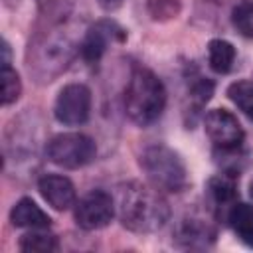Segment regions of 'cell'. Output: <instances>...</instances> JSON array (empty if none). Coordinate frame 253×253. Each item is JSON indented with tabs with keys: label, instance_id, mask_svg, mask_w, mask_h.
<instances>
[{
	"label": "cell",
	"instance_id": "6da1fadb",
	"mask_svg": "<svg viewBox=\"0 0 253 253\" xmlns=\"http://www.w3.org/2000/svg\"><path fill=\"white\" fill-rule=\"evenodd\" d=\"M117 208L121 223L134 233L158 231L170 217L168 202L160 196V190L136 180L119 186Z\"/></svg>",
	"mask_w": 253,
	"mask_h": 253
},
{
	"label": "cell",
	"instance_id": "7a4b0ae2",
	"mask_svg": "<svg viewBox=\"0 0 253 253\" xmlns=\"http://www.w3.org/2000/svg\"><path fill=\"white\" fill-rule=\"evenodd\" d=\"M166 107V89L158 75L146 67H134L125 89V113L138 125H152Z\"/></svg>",
	"mask_w": 253,
	"mask_h": 253
},
{
	"label": "cell",
	"instance_id": "3957f363",
	"mask_svg": "<svg viewBox=\"0 0 253 253\" xmlns=\"http://www.w3.org/2000/svg\"><path fill=\"white\" fill-rule=\"evenodd\" d=\"M150 186L160 192H182L188 186V170L176 150L166 144H150L138 160Z\"/></svg>",
	"mask_w": 253,
	"mask_h": 253
},
{
	"label": "cell",
	"instance_id": "277c9868",
	"mask_svg": "<svg viewBox=\"0 0 253 253\" xmlns=\"http://www.w3.org/2000/svg\"><path fill=\"white\" fill-rule=\"evenodd\" d=\"M34 57L30 59V71H34L40 81H53V77L67 67L73 55V45L65 36H40L30 43Z\"/></svg>",
	"mask_w": 253,
	"mask_h": 253
},
{
	"label": "cell",
	"instance_id": "5b68a950",
	"mask_svg": "<svg viewBox=\"0 0 253 253\" xmlns=\"http://www.w3.org/2000/svg\"><path fill=\"white\" fill-rule=\"evenodd\" d=\"M45 156L55 166L75 170L95 160L97 146H95V140L83 132H61L47 140Z\"/></svg>",
	"mask_w": 253,
	"mask_h": 253
},
{
	"label": "cell",
	"instance_id": "8992f818",
	"mask_svg": "<svg viewBox=\"0 0 253 253\" xmlns=\"http://www.w3.org/2000/svg\"><path fill=\"white\" fill-rule=\"evenodd\" d=\"M53 115L61 125L77 126L83 125L91 115V91L83 83L65 85L55 99Z\"/></svg>",
	"mask_w": 253,
	"mask_h": 253
},
{
	"label": "cell",
	"instance_id": "52a82bcc",
	"mask_svg": "<svg viewBox=\"0 0 253 253\" xmlns=\"http://www.w3.org/2000/svg\"><path fill=\"white\" fill-rule=\"evenodd\" d=\"M73 217H75V223L85 231L103 229L115 217V202L111 194L103 190H93L75 204Z\"/></svg>",
	"mask_w": 253,
	"mask_h": 253
},
{
	"label": "cell",
	"instance_id": "ba28073f",
	"mask_svg": "<svg viewBox=\"0 0 253 253\" xmlns=\"http://www.w3.org/2000/svg\"><path fill=\"white\" fill-rule=\"evenodd\" d=\"M204 128L210 140L221 150H237L245 138V132L233 113L227 109H213L204 119Z\"/></svg>",
	"mask_w": 253,
	"mask_h": 253
},
{
	"label": "cell",
	"instance_id": "9c48e42d",
	"mask_svg": "<svg viewBox=\"0 0 253 253\" xmlns=\"http://www.w3.org/2000/svg\"><path fill=\"white\" fill-rule=\"evenodd\" d=\"M125 38H126V34H125V30L121 26H117L111 20H101V22L93 24L87 30V34L83 36V40L79 43V53H81L83 61L93 65L105 55L109 43L123 42Z\"/></svg>",
	"mask_w": 253,
	"mask_h": 253
},
{
	"label": "cell",
	"instance_id": "30bf717a",
	"mask_svg": "<svg viewBox=\"0 0 253 253\" xmlns=\"http://www.w3.org/2000/svg\"><path fill=\"white\" fill-rule=\"evenodd\" d=\"M176 239L182 247H188V249L210 247L215 241V227L204 215L190 213L180 221L176 229Z\"/></svg>",
	"mask_w": 253,
	"mask_h": 253
},
{
	"label": "cell",
	"instance_id": "8fae6325",
	"mask_svg": "<svg viewBox=\"0 0 253 253\" xmlns=\"http://www.w3.org/2000/svg\"><path fill=\"white\" fill-rule=\"evenodd\" d=\"M38 190L42 198L57 211H65L75 206V186L67 176L45 174L38 180Z\"/></svg>",
	"mask_w": 253,
	"mask_h": 253
},
{
	"label": "cell",
	"instance_id": "7c38bea8",
	"mask_svg": "<svg viewBox=\"0 0 253 253\" xmlns=\"http://www.w3.org/2000/svg\"><path fill=\"white\" fill-rule=\"evenodd\" d=\"M10 221L14 227H28V229H47L51 225V217L32 198H22L12 206Z\"/></svg>",
	"mask_w": 253,
	"mask_h": 253
},
{
	"label": "cell",
	"instance_id": "4fadbf2b",
	"mask_svg": "<svg viewBox=\"0 0 253 253\" xmlns=\"http://www.w3.org/2000/svg\"><path fill=\"white\" fill-rule=\"evenodd\" d=\"M208 196L211 200V204L219 210V208H231L235 204L237 198V184H235V174L225 172V174H217L213 178L208 180ZM227 213V211H225Z\"/></svg>",
	"mask_w": 253,
	"mask_h": 253
},
{
	"label": "cell",
	"instance_id": "5bb4252c",
	"mask_svg": "<svg viewBox=\"0 0 253 253\" xmlns=\"http://www.w3.org/2000/svg\"><path fill=\"white\" fill-rule=\"evenodd\" d=\"M227 223L231 225V229L247 243L253 247V206L251 204H243V202H235L227 213H225Z\"/></svg>",
	"mask_w": 253,
	"mask_h": 253
},
{
	"label": "cell",
	"instance_id": "9a60e30c",
	"mask_svg": "<svg viewBox=\"0 0 253 253\" xmlns=\"http://www.w3.org/2000/svg\"><path fill=\"white\" fill-rule=\"evenodd\" d=\"M235 61V47L221 38L210 40L208 43V63L215 73H229Z\"/></svg>",
	"mask_w": 253,
	"mask_h": 253
},
{
	"label": "cell",
	"instance_id": "2e32d148",
	"mask_svg": "<svg viewBox=\"0 0 253 253\" xmlns=\"http://www.w3.org/2000/svg\"><path fill=\"white\" fill-rule=\"evenodd\" d=\"M227 97L247 119L253 121V81L247 79L233 81L227 87Z\"/></svg>",
	"mask_w": 253,
	"mask_h": 253
},
{
	"label": "cell",
	"instance_id": "e0dca14e",
	"mask_svg": "<svg viewBox=\"0 0 253 253\" xmlns=\"http://www.w3.org/2000/svg\"><path fill=\"white\" fill-rule=\"evenodd\" d=\"M18 247L28 253H51L57 251V239L51 233H43L40 229H32L30 233L22 235L18 241Z\"/></svg>",
	"mask_w": 253,
	"mask_h": 253
},
{
	"label": "cell",
	"instance_id": "ac0fdd59",
	"mask_svg": "<svg viewBox=\"0 0 253 253\" xmlns=\"http://www.w3.org/2000/svg\"><path fill=\"white\" fill-rule=\"evenodd\" d=\"M231 24L241 36L253 40V0H241L233 6Z\"/></svg>",
	"mask_w": 253,
	"mask_h": 253
},
{
	"label": "cell",
	"instance_id": "d6986e66",
	"mask_svg": "<svg viewBox=\"0 0 253 253\" xmlns=\"http://www.w3.org/2000/svg\"><path fill=\"white\" fill-rule=\"evenodd\" d=\"M146 10L154 22H168L180 14L182 0H146Z\"/></svg>",
	"mask_w": 253,
	"mask_h": 253
},
{
	"label": "cell",
	"instance_id": "ffe728a7",
	"mask_svg": "<svg viewBox=\"0 0 253 253\" xmlns=\"http://www.w3.org/2000/svg\"><path fill=\"white\" fill-rule=\"evenodd\" d=\"M20 93H22L20 75L10 65H2V105L4 107L12 105L14 101H18Z\"/></svg>",
	"mask_w": 253,
	"mask_h": 253
},
{
	"label": "cell",
	"instance_id": "44dd1931",
	"mask_svg": "<svg viewBox=\"0 0 253 253\" xmlns=\"http://www.w3.org/2000/svg\"><path fill=\"white\" fill-rule=\"evenodd\" d=\"M211 93H213V81L208 79V77H200L198 81H194V85L190 89V99L200 109L210 101Z\"/></svg>",
	"mask_w": 253,
	"mask_h": 253
},
{
	"label": "cell",
	"instance_id": "7402d4cb",
	"mask_svg": "<svg viewBox=\"0 0 253 253\" xmlns=\"http://www.w3.org/2000/svg\"><path fill=\"white\" fill-rule=\"evenodd\" d=\"M101 2H103V4H107V6H109V4H115V2H119V0H101Z\"/></svg>",
	"mask_w": 253,
	"mask_h": 253
},
{
	"label": "cell",
	"instance_id": "603a6c76",
	"mask_svg": "<svg viewBox=\"0 0 253 253\" xmlns=\"http://www.w3.org/2000/svg\"><path fill=\"white\" fill-rule=\"evenodd\" d=\"M249 194H251V198H253V182H251V186H249Z\"/></svg>",
	"mask_w": 253,
	"mask_h": 253
}]
</instances>
